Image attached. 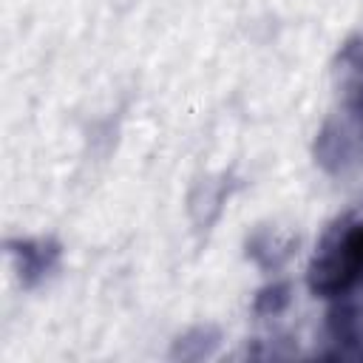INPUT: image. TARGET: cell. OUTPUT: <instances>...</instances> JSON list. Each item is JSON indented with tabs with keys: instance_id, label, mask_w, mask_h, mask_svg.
<instances>
[{
	"instance_id": "1",
	"label": "cell",
	"mask_w": 363,
	"mask_h": 363,
	"mask_svg": "<svg viewBox=\"0 0 363 363\" xmlns=\"http://www.w3.org/2000/svg\"><path fill=\"white\" fill-rule=\"evenodd\" d=\"M360 272H363V224H354L315 258L312 289L320 295L343 292L357 281Z\"/></svg>"
}]
</instances>
